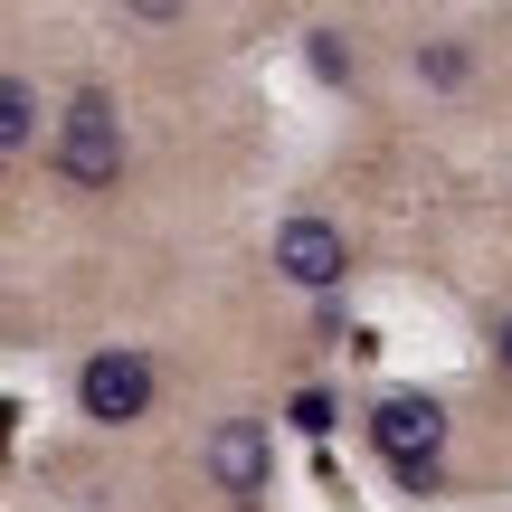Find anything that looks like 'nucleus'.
Listing matches in <instances>:
<instances>
[{
    "instance_id": "nucleus-1",
    "label": "nucleus",
    "mask_w": 512,
    "mask_h": 512,
    "mask_svg": "<svg viewBox=\"0 0 512 512\" xmlns=\"http://www.w3.org/2000/svg\"><path fill=\"white\" fill-rule=\"evenodd\" d=\"M370 446L389 456L399 494H437L446 484V408L427 399V389H389V399L370 408Z\"/></svg>"
},
{
    "instance_id": "nucleus-2",
    "label": "nucleus",
    "mask_w": 512,
    "mask_h": 512,
    "mask_svg": "<svg viewBox=\"0 0 512 512\" xmlns=\"http://www.w3.org/2000/svg\"><path fill=\"white\" fill-rule=\"evenodd\" d=\"M48 171L67 190H114L124 181V114H114L105 86L67 95V114H57V133H48Z\"/></svg>"
},
{
    "instance_id": "nucleus-3",
    "label": "nucleus",
    "mask_w": 512,
    "mask_h": 512,
    "mask_svg": "<svg viewBox=\"0 0 512 512\" xmlns=\"http://www.w3.org/2000/svg\"><path fill=\"white\" fill-rule=\"evenodd\" d=\"M200 475L219 484L228 503H256V494L275 484V427H266V418H219V427L200 437Z\"/></svg>"
},
{
    "instance_id": "nucleus-4",
    "label": "nucleus",
    "mask_w": 512,
    "mask_h": 512,
    "mask_svg": "<svg viewBox=\"0 0 512 512\" xmlns=\"http://www.w3.org/2000/svg\"><path fill=\"white\" fill-rule=\"evenodd\" d=\"M275 275H285L294 294H313V304H332V285L351 275V238H342L332 219H313V209H304V219L275 228Z\"/></svg>"
},
{
    "instance_id": "nucleus-5",
    "label": "nucleus",
    "mask_w": 512,
    "mask_h": 512,
    "mask_svg": "<svg viewBox=\"0 0 512 512\" xmlns=\"http://www.w3.org/2000/svg\"><path fill=\"white\" fill-rule=\"evenodd\" d=\"M143 408H152V361H143V351H95V361L76 370V418L133 427Z\"/></svg>"
},
{
    "instance_id": "nucleus-6",
    "label": "nucleus",
    "mask_w": 512,
    "mask_h": 512,
    "mask_svg": "<svg viewBox=\"0 0 512 512\" xmlns=\"http://www.w3.org/2000/svg\"><path fill=\"white\" fill-rule=\"evenodd\" d=\"M29 143H38V86L0 76V152H29Z\"/></svg>"
},
{
    "instance_id": "nucleus-7",
    "label": "nucleus",
    "mask_w": 512,
    "mask_h": 512,
    "mask_svg": "<svg viewBox=\"0 0 512 512\" xmlns=\"http://www.w3.org/2000/svg\"><path fill=\"white\" fill-rule=\"evenodd\" d=\"M332 418H342V408H332V389H294V399H285V427H294V437H323Z\"/></svg>"
},
{
    "instance_id": "nucleus-8",
    "label": "nucleus",
    "mask_w": 512,
    "mask_h": 512,
    "mask_svg": "<svg viewBox=\"0 0 512 512\" xmlns=\"http://www.w3.org/2000/svg\"><path fill=\"white\" fill-rule=\"evenodd\" d=\"M465 67H475V57H465L456 38H437V48H418V76H427V86H465Z\"/></svg>"
},
{
    "instance_id": "nucleus-9",
    "label": "nucleus",
    "mask_w": 512,
    "mask_h": 512,
    "mask_svg": "<svg viewBox=\"0 0 512 512\" xmlns=\"http://www.w3.org/2000/svg\"><path fill=\"white\" fill-rule=\"evenodd\" d=\"M304 57H313V76H323V86H351V48H342L332 29H313V38H304Z\"/></svg>"
},
{
    "instance_id": "nucleus-10",
    "label": "nucleus",
    "mask_w": 512,
    "mask_h": 512,
    "mask_svg": "<svg viewBox=\"0 0 512 512\" xmlns=\"http://www.w3.org/2000/svg\"><path fill=\"white\" fill-rule=\"evenodd\" d=\"M494 361H503V370H512V304H503V313H494Z\"/></svg>"
}]
</instances>
